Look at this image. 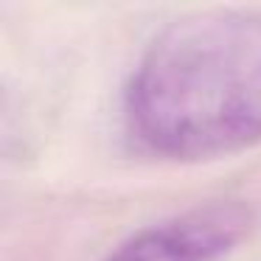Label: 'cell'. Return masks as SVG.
Segmentation results:
<instances>
[{
  "label": "cell",
  "mask_w": 261,
  "mask_h": 261,
  "mask_svg": "<svg viewBox=\"0 0 261 261\" xmlns=\"http://www.w3.org/2000/svg\"><path fill=\"white\" fill-rule=\"evenodd\" d=\"M143 152L197 163L261 143V12L208 9L166 25L124 96Z\"/></svg>",
  "instance_id": "6da1fadb"
},
{
  "label": "cell",
  "mask_w": 261,
  "mask_h": 261,
  "mask_svg": "<svg viewBox=\"0 0 261 261\" xmlns=\"http://www.w3.org/2000/svg\"><path fill=\"white\" fill-rule=\"evenodd\" d=\"M253 222L244 202H205L132 233L104 261H222L244 244Z\"/></svg>",
  "instance_id": "7a4b0ae2"
}]
</instances>
